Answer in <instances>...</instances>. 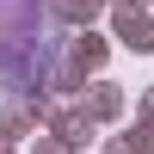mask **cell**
<instances>
[{"mask_svg": "<svg viewBox=\"0 0 154 154\" xmlns=\"http://www.w3.org/2000/svg\"><path fill=\"white\" fill-rule=\"evenodd\" d=\"M56 49V19L43 0H0V93H43Z\"/></svg>", "mask_w": 154, "mask_h": 154, "instance_id": "obj_1", "label": "cell"}]
</instances>
